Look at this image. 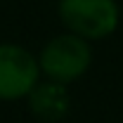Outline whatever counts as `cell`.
Returning <instances> with one entry per match:
<instances>
[{
    "label": "cell",
    "instance_id": "277c9868",
    "mask_svg": "<svg viewBox=\"0 0 123 123\" xmlns=\"http://www.w3.org/2000/svg\"><path fill=\"white\" fill-rule=\"evenodd\" d=\"M69 88L71 85L40 78L24 99L26 107H29V114L38 123H59L62 118L69 116L71 104H74Z\"/></svg>",
    "mask_w": 123,
    "mask_h": 123
},
{
    "label": "cell",
    "instance_id": "6da1fadb",
    "mask_svg": "<svg viewBox=\"0 0 123 123\" xmlns=\"http://www.w3.org/2000/svg\"><path fill=\"white\" fill-rule=\"evenodd\" d=\"M36 57L43 78L74 85L92 66V43H88L76 33L64 31L52 36Z\"/></svg>",
    "mask_w": 123,
    "mask_h": 123
},
{
    "label": "cell",
    "instance_id": "7a4b0ae2",
    "mask_svg": "<svg viewBox=\"0 0 123 123\" xmlns=\"http://www.w3.org/2000/svg\"><path fill=\"white\" fill-rule=\"evenodd\" d=\"M57 14L64 31L76 33L88 43L114 36L121 24V7L116 0H59Z\"/></svg>",
    "mask_w": 123,
    "mask_h": 123
},
{
    "label": "cell",
    "instance_id": "3957f363",
    "mask_svg": "<svg viewBox=\"0 0 123 123\" xmlns=\"http://www.w3.org/2000/svg\"><path fill=\"white\" fill-rule=\"evenodd\" d=\"M40 78L36 52L17 43H0V102L26 99Z\"/></svg>",
    "mask_w": 123,
    "mask_h": 123
}]
</instances>
